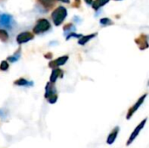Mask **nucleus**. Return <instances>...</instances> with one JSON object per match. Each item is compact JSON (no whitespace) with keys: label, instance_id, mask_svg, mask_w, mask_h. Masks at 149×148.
<instances>
[{"label":"nucleus","instance_id":"nucleus-4","mask_svg":"<svg viewBox=\"0 0 149 148\" xmlns=\"http://www.w3.org/2000/svg\"><path fill=\"white\" fill-rule=\"evenodd\" d=\"M147 96H148V94H144L142 97H141L140 99H139V100L128 110V112H127V120H130L131 118H132V116L134 114V113L139 109V107L143 104V102H144V100H145V99L147 98Z\"/></svg>","mask_w":149,"mask_h":148},{"label":"nucleus","instance_id":"nucleus-21","mask_svg":"<svg viewBox=\"0 0 149 148\" xmlns=\"http://www.w3.org/2000/svg\"><path fill=\"white\" fill-rule=\"evenodd\" d=\"M76 1H77V2H79V1H80V0H76Z\"/></svg>","mask_w":149,"mask_h":148},{"label":"nucleus","instance_id":"nucleus-16","mask_svg":"<svg viewBox=\"0 0 149 148\" xmlns=\"http://www.w3.org/2000/svg\"><path fill=\"white\" fill-rule=\"evenodd\" d=\"M100 24H105V25H109V24H112L113 22H112L109 18L105 17V18L100 19Z\"/></svg>","mask_w":149,"mask_h":148},{"label":"nucleus","instance_id":"nucleus-7","mask_svg":"<svg viewBox=\"0 0 149 148\" xmlns=\"http://www.w3.org/2000/svg\"><path fill=\"white\" fill-rule=\"evenodd\" d=\"M67 59H68V57L67 56H63L61 58H58L56 60H54V61H52V62L50 63V67L55 68V67H58L60 65H63L64 64H65V62L67 61Z\"/></svg>","mask_w":149,"mask_h":148},{"label":"nucleus","instance_id":"nucleus-1","mask_svg":"<svg viewBox=\"0 0 149 148\" xmlns=\"http://www.w3.org/2000/svg\"><path fill=\"white\" fill-rule=\"evenodd\" d=\"M66 16H67V10L63 6H59V7L56 8L52 14V20H53L55 25L61 24L62 22L66 17Z\"/></svg>","mask_w":149,"mask_h":148},{"label":"nucleus","instance_id":"nucleus-17","mask_svg":"<svg viewBox=\"0 0 149 148\" xmlns=\"http://www.w3.org/2000/svg\"><path fill=\"white\" fill-rule=\"evenodd\" d=\"M9 68V64L6 61H3L0 65V69L2 71H6Z\"/></svg>","mask_w":149,"mask_h":148},{"label":"nucleus","instance_id":"nucleus-5","mask_svg":"<svg viewBox=\"0 0 149 148\" xmlns=\"http://www.w3.org/2000/svg\"><path fill=\"white\" fill-rule=\"evenodd\" d=\"M119 133H120V126H115V127L111 131V133L108 134L107 139V144H108V145H113V144L115 142V140H116V139H117V137H118Z\"/></svg>","mask_w":149,"mask_h":148},{"label":"nucleus","instance_id":"nucleus-6","mask_svg":"<svg viewBox=\"0 0 149 148\" xmlns=\"http://www.w3.org/2000/svg\"><path fill=\"white\" fill-rule=\"evenodd\" d=\"M32 38H33V35L31 32L24 31V32L18 34V36L17 37V42L18 44H24V43H26V42L31 40Z\"/></svg>","mask_w":149,"mask_h":148},{"label":"nucleus","instance_id":"nucleus-18","mask_svg":"<svg viewBox=\"0 0 149 148\" xmlns=\"http://www.w3.org/2000/svg\"><path fill=\"white\" fill-rule=\"evenodd\" d=\"M70 28H73V26H72V24H66V25H65V27H64V30L65 31H68V30H70Z\"/></svg>","mask_w":149,"mask_h":148},{"label":"nucleus","instance_id":"nucleus-13","mask_svg":"<svg viewBox=\"0 0 149 148\" xmlns=\"http://www.w3.org/2000/svg\"><path fill=\"white\" fill-rule=\"evenodd\" d=\"M9 38V35L7 33V31L5 30H3V29H0V39L3 41V42H6Z\"/></svg>","mask_w":149,"mask_h":148},{"label":"nucleus","instance_id":"nucleus-3","mask_svg":"<svg viewBox=\"0 0 149 148\" xmlns=\"http://www.w3.org/2000/svg\"><path fill=\"white\" fill-rule=\"evenodd\" d=\"M51 27L50 23L48 22V20L43 18V19H39L37 23V24L35 25V27L33 28V32L36 34H40L43 33L45 31H47Z\"/></svg>","mask_w":149,"mask_h":148},{"label":"nucleus","instance_id":"nucleus-14","mask_svg":"<svg viewBox=\"0 0 149 148\" xmlns=\"http://www.w3.org/2000/svg\"><path fill=\"white\" fill-rule=\"evenodd\" d=\"M38 1H39V3H40L43 6H45V7H46V8L52 7V6L53 5V3H54L53 0H38Z\"/></svg>","mask_w":149,"mask_h":148},{"label":"nucleus","instance_id":"nucleus-8","mask_svg":"<svg viewBox=\"0 0 149 148\" xmlns=\"http://www.w3.org/2000/svg\"><path fill=\"white\" fill-rule=\"evenodd\" d=\"M11 23V16L8 14H2L0 16V24L3 26H8Z\"/></svg>","mask_w":149,"mask_h":148},{"label":"nucleus","instance_id":"nucleus-10","mask_svg":"<svg viewBox=\"0 0 149 148\" xmlns=\"http://www.w3.org/2000/svg\"><path fill=\"white\" fill-rule=\"evenodd\" d=\"M60 72H61V70H60V69H57V68L54 69V70L52 71V74H51V78H50V80H51L52 83L56 82V80H57V79L58 78Z\"/></svg>","mask_w":149,"mask_h":148},{"label":"nucleus","instance_id":"nucleus-12","mask_svg":"<svg viewBox=\"0 0 149 148\" xmlns=\"http://www.w3.org/2000/svg\"><path fill=\"white\" fill-rule=\"evenodd\" d=\"M14 84H15V85H20V86L32 85V83H31V82L27 81V80H26V79H19L18 80L15 81V82H14Z\"/></svg>","mask_w":149,"mask_h":148},{"label":"nucleus","instance_id":"nucleus-11","mask_svg":"<svg viewBox=\"0 0 149 148\" xmlns=\"http://www.w3.org/2000/svg\"><path fill=\"white\" fill-rule=\"evenodd\" d=\"M95 35L96 34H91V35H88V36H83L79 40V44H86L90 39H92L93 38H94L95 37Z\"/></svg>","mask_w":149,"mask_h":148},{"label":"nucleus","instance_id":"nucleus-19","mask_svg":"<svg viewBox=\"0 0 149 148\" xmlns=\"http://www.w3.org/2000/svg\"><path fill=\"white\" fill-rule=\"evenodd\" d=\"M86 3H87L88 4H91L93 3V0H86Z\"/></svg>","mask_w":149,"mask_h":148},{"label":"nucleus","instance_id":"nucleus-2","mask_svg":"<svg viewBox=\"0 0 149 148\" xmlns=\"http://www.w3.org/2000/svg\"><path fill=\"white\" fill-rule=\"evenodd\" d=\"M147 120H148V118H145L136 127H135V129L134 130V132L131 133V135H130V137L128 138V140H127V143H126V146L127 147H128V146H130L134 141V140L138 137V135L140 134V133L141 132V130L144 128V126H145V125H146V123H147Z\"/></svg>","mask_w":149,"mask_h":148},{"label":"nucleus","instance_id":"nucleus-9","mask_svg":"<svg viewBox=\"0 0 149 148\" xmlns=\"http://www.w3.org/2000/svg\"><path fill=\"white\" fill-rule=\"evenodd\" d=\"M108 2H109V0H95L94 2H93V8L95 10H98L101 6L107 3Z\"/></svg>","mask_w":149,"mask_h":148},{"label":"nucleus","instance_id":"nucleus-15","mask_svg":"<svg viewBox=\"0 0 149 148\" xmlns=\"http://www.w3.org/2000/svg\"><path fill=\"white\" fill-rule=\"evenodd\" d=\"M8 117V111L5 109H0V118L3 120Z\"/></svg>","mask_w":149,"mask_h":148},{"label":"nucleus","instance_id":"nucleus-20","mask_svg":"<svg viewBox=\"0 0 149 148\" xmlns=\"http://www.w3.org/2000/svg\"><path fill=\"white\" fill-rule=\"evenodd\" d=\"M58 1H62L64 3H69L70 2V0H58Z\"/></svg>","mask_w":149,"mask_h":148}]
</instances>
